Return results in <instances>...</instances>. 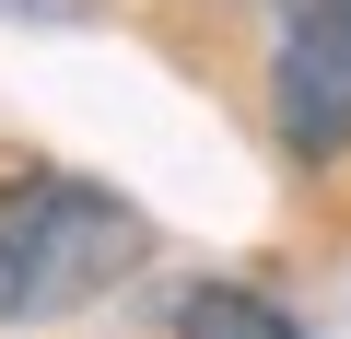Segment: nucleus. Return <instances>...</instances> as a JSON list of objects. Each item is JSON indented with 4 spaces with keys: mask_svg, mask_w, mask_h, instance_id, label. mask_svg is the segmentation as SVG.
Here are the masks:
<instances>
[{
    "mask_svg": "<svg viewBox=\"0 0 351 339\" xmlns=\"http://www.w3.org/2000/svg\"><path fill=\"white\" fill-rule=\"evenodd\" d=\"M106 0H0V24H94Z\"/></svg>",
    "mask_w": 351,
    "mask_h": 339,
    "instance_id": "4",
    "label": "nucleus"
},
{
    "mask_svg": "<svg viewBox=\"0 0 351 339\" xmlns=\"http://www.w3.org/2000/svg\"><path fill=\"white\" fill-rule=\"evenodd\" d=\"M269 117L304 164L351 152V0H281V82Z\"/></svg>",
    "mask_w": 351,
    "mask_h": 339,
    "instance_id": "2",
    "label": "nucleus"
},
{
    "mask_svg": "<svg viewBox=\"0 0 351 339\" xmlns=\"http://www.w3.org/2000/svg\"><path fill=\"white\" fill-rule=\"evenodd\" d=\"M176 339H293V316L246 281H188L176 292Z\"/></svg>",
    "mask_w": 351,
    "mask_h": 339,
    "instance_id": "3",
    "label": "nucleus"
},
{
    "mask_svg": "<svg viewBox=\"0 0 351 339\" xmlns=\"http://www.w3.org/2000/svg\"><path fill=\"white\" fill-rule=\"evenodd\" d=\"M152 258V223L82 176H12L0 188V316L47 327L71 304H94L106 281H129Z\"/></svg>",
    "mask_w": 351,
    "mask_h": 339,
    "instance_id": "1",
    "label": "nucleus"
}]
</instances>
